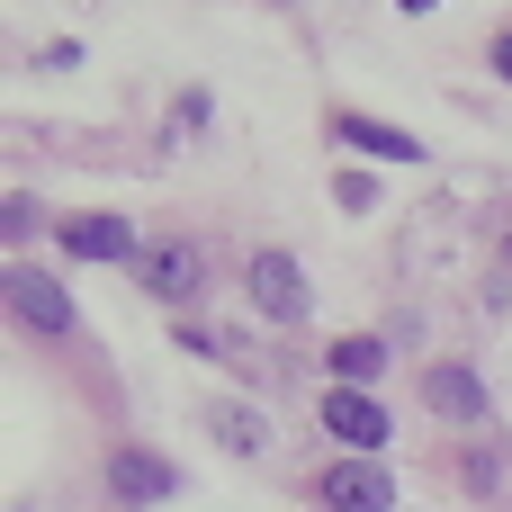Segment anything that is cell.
I'll return each mask as SVG.
<instances>
[{
    "mask_svg": "<svg viewBox=\"0 0 512 512\" xmlns=\"http://www.w3.org/2000/svg\"><path fill=\"white\" fill-rule=\"evenodd\" d=\"M9 315H18V324H36V333H72V297H63V279H54V270H36V261H18V270H9Z\"/></svg>",
    "mask_w": 512,
    "mask_h": 512,
    "instance_id": "obj_3",
    "label": "cell"
},
{
    "mask_svg": "<svg viewBox=\"0 0 512 512\" xmlns=\"http://www.w3.org/2000/svg\"><path fill=\"white\" fill-rule=\"evenodd\" d=\"M324 432H333L342 450H360V459L396 441V423H387V405H378L369 387H324Z\"/></svg>",
    "mask_w": 512,
    "mask_h": 512,
    "instance_id": "obj_1",
    "label": "cell"
},
{
    "mask_svg": "<svg viewBox=\"0 0 512 512\" xmlns=\"http://www.w3.org/2000/svg\"><path fill=\"white\" fill-rule=\"evenodd\" d=\"M252 306L270 324H306V270L288 252H252Z\"/></svg>",
    "mask_w": 512,
    "mask_h": 512,
    "instance_id": "obj_4",
    "label": "cell"
},
{
    "mask_svg": "<svg viewBox=\"0 0 512 512\" xmlns=\"http://www.w3.org/2000/svg\"><path fill=\"white\" fill-rule=\"evenodd\" d=\"M63 252H72V261H126V252H135V225H126V216H72V225H63Z\"/></svg>",
    "mask_w": 512,
    "mask_h": 512,
    "instance_id": "obj_7",
    "label": "cell"
},
{
    "mask_svg": "<svg viewBox=\"0 0 512 512\" xmlns=\"http://www.w3.org/2000/svg\"><path fill=\"white\" fill-rule=\"evenodd\" d=\"M378 369H387V342H378V333H342V342H333V378H342V387H369Z\"/></svg>",
    "mask_w": 512,
    "mask_h": 512,
    "instance_id": "obj_11",
    "label": "cell"
},
{
    "mask_svg": "<svg viewBox=\"0 0 512 512\" xmlns=\"http://www.w3.org/2000/svg\"><path fill=\"white\" fill-rule=\"evenodd\" d=\"M333 135L360 144V153H378V162H423V135H405V126H387V117H333Z\"/></svg>",
    "mask_w": 512,
    "mask_h": 512,
    "instance_id": "obj_8",
    "label": "cell"
},
{
    "mask_svg": "<svg viewBox=\"0 0 512 512\" xmlns=\"http://www.w3.org/2000/svg\"><path fill=\"white\" fill-rule=\"evenodd\" d=\"M207 423H216V441L225 450H270V423H261V405H243V396H225V405H207Z\"/></svg>",
    "mask_w": 512,
    "mask_h": 512,
    "instance_id": "obj_10",
    "label": "cell"
},
{
    "mask_svg": "<svg viewBox=\"0 0 512 512\" xmlns=\"http://www.w3.org/2000/svg\"><path fill=\"white\" fill-rule=\"evenodd\" d=\"M144 288L153 297H198V252L189 243H153L144 252Z\"/></svg>",
    "mask_w": 512,
    "mask_h": 512,
    "instance_id": "obj_9",
    "label": "cell"
},
{
    "mask_svg": "<svg viewBox=\"0 0 512 512\" xmlns=\"http://www.w3.org/2000/svg\"><path fill=\"white\" fill-rule=\"evenodd\" d=\"M315 495H324V512H387L396 504V477H387L378 459H333Z\"/></svg>",
    "mask_w": 512,
    "mask_h": 512,
    "instance_id": "obj_2",
    "label": "cell"
},
{
    "mask_svg": "<svg viewBox=\"0 0 512 512\" xmlns=\"http://www.w3.org/2000/svg\"><path fill=\"white\" fill-rule=\"evenodd\" d=\"M108 495H126V504H162V495H180V468H171L162 450H117V459H108Z\"/></svg>",
    "mask_w": 512,
    "mask_h": 512,
    "instance_id": "obj_5",
    "label": "cell"
},
{
    "mask_svg": "<svg viewBox=\"0 0 512 512\" xmlns=\"http://www.w3.org/2000/svg\"><path fill=\"white\" fill-rule=\"evenodd\" d=\"M495 72H504V81H512V36H495Z\"/></svg>",
    "mask_w": 512,
    "mask_h": 512,
    "instance_id": "obj_12",
    "label": "cell"
},
{
    "mask_svg": "<svg viewBox=\"0 0 512 512\" xmlns=\"http://www.w3.org/2000/svg\"><path fill=\"white\" fill-rule=\"evenodd\" d=\"M423 405L441 423H486V378L477 369H423Z\"/></svg>",
    "mask_w": 512,
    "mask_h": 512,
    "instance_id": "obj_6",
    "label": "cell"
}]
</instances>
